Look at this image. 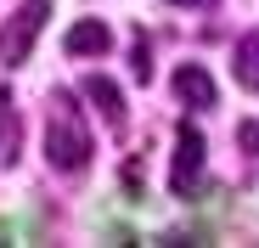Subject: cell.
Masks as SVG:
<instances>
[{
    "mask_svg": "<svg viewBox=\"0 0 259 248\" xmlns=\"http://www.w3.org/2000/svg\"><path fill=\"white\" fill-rule=\"evenodd\" d=\"M46 158L57 170H84L91 163V124L79 118L68 91H51V113H46Z\"/></svg>",
    "mask_w": 259,
    "mask_h": 248,
    "instance_id": "6da1fadb",
    "label": "cell"
},
{
    "mask_svg": "<svg viewBox=\"0 0 259 248\" xmlns=\"http://www.w3.org/2000/svg\"><path fill=\"white\" fill-rule=\"evenodd\" d=\"M46 17H51V0H23L6 17V28H0V62H28L34 34L46 28Z\"/></svg>",
    "mask_w": 259,
    "mask_h": 248,
    "instance_id": "7a4b0ae2",
    "label": "cell"
},
{
    "mask_svg": "<svg viewBox=\"0 0 259 248\" xmlns=\"http://www.w3.org/2000/svg\"><path fill=\"white\" fill-rule=\"evenodd\" d=\"M203 175V136L197 124H181L175 130V158H169V186H175V197H186Z\"/></svg>",
    "mask_w": 259,
    "mask_h": 248,
    "instance_id": "3957f363",
    "label": "cell"
},
{
    "mask_svg": "<svg viewBox=\"0 0 259 248\" xmlns=\"http://www.w3.org/2000/svg\"><path fill=\"white\" fill-rule=\"evenodd\" d=\"M175 96L186 102V107H214V79H208V68H197V62H186L181 73H175Z\"/></svg>",
    "mask_w": 259,
    "mask_h": 248,
    "instance_id": "277c9868",
    "label": "cell"
},
{
    "mask_svg": "<svg viewBox=\"0 0 259 248\" xmlns=\"http://www.w3.org/2000/svg\"><path fill=\"white\" fill-rule=\"evenodd\" d=\"M84 96L96 102V113L113 124V130H124V91L113 85V79H102V73H96V79H84Z\"/></svg>",
    "mask_w": 259,
    "mask_h": 248,
    "instance_id": "5b68a950",
    "label": "cell"
},
{
    "mask_svg": "<svg viewBox=\"0 0 259 248\" xmlns=\"http://www.w3.org/2000/svg\"><path fill=\"white\" fill-rule=\"evenodd\" d=\"M107 46H113V34H107L102 23H73V28H68V51H73V57H102Z\"/></svg>",
    "mask_w": 259,
    "mask_h": 248,
    "instance_id": "8992f818",
    "label": "cell"
},
{
    "mask_svg": "<svg viewBox=\"0 0 259 248\" xmlns=\"http://www.w3.org/2000/svg\"><path fill=\"white\" fill-rule=\"evenodd\" d=\"M237 79L248 91H259V28L242 34V46H237Z\"/></svg>",
    "mask_w": 259,
    "mask_h": 248,
    "instance_id": "52a82bcc",
    "label": "cell"
},
{
    "mask_svg": "<svg viewBox=\"0 0 259 248\" xmlns=\"http://www.w3.org/2000/svg\"><path fill=\"white\" fill-rule=\"evenodd\" d=\"M17 141H23V130H17V102L0 91V158H17Z\"/></svg>",
    "mask_w": 259,
    "mask_h": 248,
    "instance_id": "ba28073f",
    "label": "cell"
},
{
    "mask_svg": "<svg viewBox=\"0 0 259 248\" xmlns=\"http://www.w3.org/2000/svg\"><path fill=\"white\" fill-rule=\"evenodd\" d=\"M130 68H136V85H147L152 79V62H147V39L136 34V46H130Z\"/></svg>",
    "mask_w": 259,
    "mask_h": 248,
    "instance_id": "9c48e42d",
    "label": "cell"
},
{
    "mask_svg": "<svg viewBox=\"0 0 259 248\" xmlns=\"http://www.w3.org/2000/svg\"><path fill=\"white\" fill-rule=\"evenodd\" d=\"M237 141H242V152H259V124H242Z\"/></svg>",
    "mask_w": 259,
    "mask_h": 248,
    "instance_id": "30bf717a",
    "label": "cell"
},
{
    "mask_svg": "<svg viewBox=\"0 0 259 248\" xmlns=\"http://www.w3.org/2000/svg\"><path fill=\"white\" fill-rule=\"evenodd\" d=\"M175 6H197V0H175Z\"/></svg>",
    "mask_w": 259,
    "mask_h": 248,
    "instance_id": "8fae6325",
    "label": "cell"
}]
</instances>
